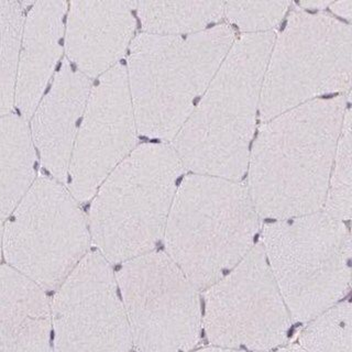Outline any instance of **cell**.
Segmentation results:
<instances>
[{"label": "cell", "instance_id": "cell-24", "mask_svg": "<svg viewBox=\"0 0 352 352\" xmlns=\"http://www.w3.org/2000/svg\"><path fill=\"white\" fill-rule=\"evenodd\" d=\"M329 1H304V3H297L300 8L311 9V10H322V9L328 8L330 6Z\"/></svg>", "mask_w": 352, "mask_h": 352}, {"label": "cell", "instance_id": "cell-21", "mask_svg": "<svg viewBox=\"0 0 352 352\" xmlns=\"http://www.w3.org/2000/svg\"><path fill=\"white\" fill-rule=\"evenodd\" d=\"M352 203V135L351 111L344 115L338 143L336 146L330 170L327 192L322 212L336 219L346 221L351 218Z\"/></svg>", "mask_w": 352, "mask_h": 352}, {"label": "cell", "instance_id": "cell-19", "mask_svg": "<svg viewBox=\"0 0 352 352\" xmlns=\"http://www.w3.org/2000/svg\"><path fill=\"white\" fill-rule=\"evenodd\" d=\"M23 6L16 1L0 3V118L9 115L16 104Z\"/></svg>", "mask_w": 352, "mask_h": 352}, {"label": "cell", "instance_id": "cell-7", "mask_svg": "<svg viewBox=\"0 0 352 352\" xmlns=\"http://www.w3.org/2000/svg\"><path fill=\"white\" fill-rule=\"evenodd\" d=\"M351 45L349 23L324 12L293 9L270 50L261 122L324 95H349Z\"/></svg>", "mask_w": 352, "mask_h": 352}, {"label": "cell", "instance_id": "cell-4", "mask_svg": "<svg viewBox=\"0 0 352 352\" xmlns=\"http://www.w3.org/2000/svg\"><path fill=\"white\" fill-rule=\"evenodd\" d=\"M261 219L243 182L188 174L165 225V253L204 291L254 247Z\"/></svg>", "mask_w": 352, "mask_h": 352}, {"label": "cell", "instance_id": "cell-25", "mask_svg": "<svg viewBox=\"0 0 352 352\" xmlns=\"http://www.w3.org/2000/svg\"><path fill=\"white\" fill-rule=\"evenodd\" d=\"M194 352H249L243 351V350L226 349V348H220V346H209V348H204V349L196 350Z\"/></svg>", "mask_w": 352, "mask_h": 352}, {"label": "cell", "instance_id": "cell-10", "mask_svg": "<svg viewBox=\"0 0 352 352\" xmlns=\"http://www.w3.org/2000/svg\"><path fill=\"white\" fill-rule=\"evenodd\" d=\"M203 292V330L212 346L270 352L285 344L292 318L260 242Z\"/></svg>", "mask_w": 352, "mask_h": 352}, {"label": "cell", "instance_id": "cell-22", "mask_svg": "<svg viewBox=\"0 0 352 352\" xmlns=\"http://www.w3.org/2000/svg\"><path fill=\"white\" fill-rule=\"evenodd\" d=\"M292 3L289 1H232L225 3L223 18L243 34L275 32Z\"/></svg>", "mask_w": 352, "mask_h": 352}, {"label": "cell", "instance_id": "cell-1", "mask_svg": "<svg viewBox=\"0 0 352 352\" xmlns=\"http://www.w3.org/2000/svg\"><path fill=\"white\" fill-rule=\"evenodd\" d=\"M348 96L311 100L262 122L245 172L260 217L284 220L322 210Z\"/></svg>", "mask_w": 352, "mask_h": 352}, {"label": "cell", "instance_id": "cell-9", "mask_svg": "<svg viewBox=\"0 0 352 352\" xmlns=\"http://www.w3.org/2000/svg\"><path fill=\"white\" fill-rule=\"evenodd\" d=\"M116 280L138 352H190L203 331L199 289L163 251L124 262Z\"/></svg>", "mask_w": 352, "mask_h": 352}, {"label": "cell", "instance_id": "cell-20", "mask_svg": "<svg viewBox=\"0 0 352 352\" xmlns=\"http://www.w3.org/2000/svg\"><path fill=\"white\" fill-rule=\"evenodd\" d=\"M305 352H351L352 308L341 300L306 322L297 337Z\"/></svg>", "mask_w": 352, "mask_h": 352}, {"label": "cell", "instance_id": "cell-27", "mask_svg": "<svg viewBox=\"0 0 352 352\" xmlns=\"http://www.w3.org/2000/svg\"><path fill=\"white\" fill-rule=\"evenodd\" d=\"M3 220L0 219V258H1V253H3Z\"/></svg>", "mask_w": 352, "mask_h": 352}, {"label": "cell", "instance_id": "cell-15", "mask_svg": "<svg viewBox=\"0 0 352 352\" xmlns=\"http://www.w3.org/2000/svg\"><path fill=\"white\" fill-rule=\"evenodd\" d=\"M67 3L38 1L25 16L16 75V106L22 117H32L54 72L63 43Z\"/></svg>", "mask_w": 352, "mask_h": 352}, {"label": "cell", "instance_id": "cell-14", "mask_svg": "<svg viewBox=\"0 0 352 352\" xmlns=\"http://www.w3.org/2000/svg\"><path fill=\"white\" fill-rule=\"evenodd\" d=\"M91 86V80L64 60L31 117V137L42 164L63 184Z\"/></svg>", "mask_w": 352, "mask_h": 352}, {"label": "cell", "instance_id": "cell-16", "mask_svg": "<svg viewBox=\"0 0 352 352\" xmlns=\"http://www.w3.org/2000/svg\"><path fill=\"white\" fill-rule=\"evenodd\" d=\"M51 302L42 287L0 267V352H53Z\"/></svg>", "mask_w": 352, "mask_h": 352}, {"label": "cell", "instance_id": "cell-17", "mask_svg": "<svg viewBox=\"0 0 352 352\" xmlns=\"http://www.w3.org/2000/svg\"><path fill=\"white\" fill-rule=\"evenodd\" d=\"M36 148L22 116L0 118V219L8 218L36 181Z\"/></svg>", "mask_w": 352, "mask_h": 352}, {"label": "cell", "instance_id": "cell-8", "mask_svg": "<svg viewBox=\"0 0 352 352\" xmlns=\"http://www.w3.org/2000/svg\"><path fill=\"white\" fill-rule=\"evenodd\" d=\"M88 220L63 183L36 177L3 226L9 267L45 289H58L89 252Z\"/></svg>", "mask_w": 352, "mask_h": 352}, {"label": "cell", "instance_id": "cell-13", "mask_svg": "<svg viewBox=\"0 0 352 352\" xmlns=\"http://www.w3.org/2000/svg\"><path fill=\"white\" fill-rule=\"evenodd\" d=\"M135 5L133 1L72 3L64 31L66 60L89 80L120 64L133 40Z\"/></svg>", "mask_w": 352, "mask_h": 352}, {"label": "cell", "instance_id": "cell-26", "mask_svg": "<svg viewBox=\"0 0 352 352\" xmlns=\"http://www.w3.org/2000/svg\"><path fill=\"white\" fill-rule=\"evenodd\" d=\"M275 352H305L297 344H289V346H282L278 349L275 350Z\"/></svg>", "mask_w": 352, "mask_h": 352}, {"label": "cell", "instance_id": "cell-2", "mask_svg": "<svg viewBox=\"0 0 352 352\" xmlns=\"http://www.w3.org/2000/svg\"><path fill=\"white\" fill-rule=\"evenodd\" d=\"M275 32L242 34L170 146L185 170L241 181Z\"/></svg>", "mask_w": 352, "mask_h": 352}, {"label": "cell", "instance_id": "cell-23", "mask_svg": "<svg viewBox=\"0 0 352 352\" xmlns=\"http://www.w3.org/2000/svg\"><path fill=\"white\" fill-rule=\"evenodd\" d=\"M328 8L333 11L336 16L344 18V19L350 21L352 16V1L351 0H344V1H337V3H330Z\"/></svg>", "mask_w": 352, "mask_h": 352}, {"label": "cell", "instance_id": "cell-12", "mask_svg": "<svg viewBox=\"0 0 352 352\" xmlns=\"http://www.w3.org/2000/svg\"><path fill=\"white\" fill-rule=\"evenodd\" d=\"M138 133L126 69L118 64L91 86L77 130L66 183L78 203L93 199L104 179L137 148Z\"/></svg>", "mask_w": 352, "mask_h": 352}, {"label": "cell", "instance_id": "cell-3", "mask_svg": "<svg viewBox=\"0 0 352 352\" xmlns=\"http://www.w3.org/2000/svg\"><path fill=\"white\" fill-rule=\"evenodd\" d=\"M236 38L226 23L190 36H135L124 69L139 133L173 140Z\"/></svg>", "mask_w": 352, "mask_h": 352}, {"label": "cell", "instance_id": "cell-18", "mask_svg": "<svg viewBox=\"0 0 352 352\" xmlns=\"http://www.w3.org/2000/svg\"><path fill=\"white\" fill-rule=\"evenodd\" d=\"M225 3L221 1H166L137 3L135 11L144 33L184 36L219 25Z\"/></svg>", "mask_w": 352, "mask_h": 352}, {"label": "cell", "instance_id": "cell-11", "mask_svg": "<svg viewBox=\"0 0 352 352\" xmlns=\"http://www.w3.org/2000/svg\"><path fill=\"white\" fill-rule=\"evenodd\" d=\"M111 264L89 251L51 302L55 352H130L129 324Z\"/></svg>", "mask_w": 352, "mask_h": 352}, {"label": "cell", "instance_id": "cell-6", "mask_svg": "<svg viewBox=\"0 0 352 352\" xmlns=\"http://www.w3.org/2000/svg\"><path fill=\"white\" fill-rule=\"evenodd\" d=\"M263 249L292 322H306L344 300L351 287V236L344 221L319 210L274 220Z\"/></svg>", "mask_w": 352, "mask_h": 352}, {"label": "cell", "instance_id": "cell-5", "mask_svg": "<svg viewBox=\"0 0 352 352\" xmlns=\"http://www.w3.org/2000/svg\"><path fill=\"white\" fill-rule=\"evenodd\" d=\"M184 172L170 143H144L104 179L87 220L91 243L110 264L154 250Z\"/></svg>", "mask_w": 352, "mask_h": 352}]
</instances>
